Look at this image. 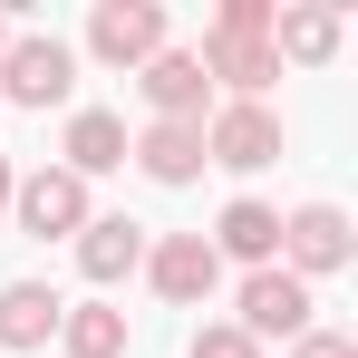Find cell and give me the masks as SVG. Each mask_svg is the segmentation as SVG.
I'll return each mask as SVG.
<instances>
[{"instance_id":"9a60e30c","label":"cell","mask_w":358,"mask_h":358,"mask_svg":"<svg viewBox=\"0 0 358 358\" xmlns=\"http://www.w3.org/2000/svg\"><path fill=\"white\" fill-rule=\"evenodd\" d=\"M59 349L68 358H126V310H107V300L59 310Z\"/></svg>"},{"instance_id":"ba28073f","label":"cell","mask_w":358,"mask_h":358,"mask_svg":"<svg viewBox=\"0 0 358 358\" xmlns=\"http://www.w3.org/2000/svg\"><path fill=\"white\" fill-rule=\"evenodd\" d=\"M145 281L175 300V310H194V300H213L223 262H213V242H203V233H165V242H145Z\"/></svg>"},{"instance_id":"52a82bcc","label":"cell","mask_w":358,"mask_h":358,"mask_svg":"<svg viewBox=\"0 0 358 358\" xmlns=\"http://www.w3.org/2000/svg\"><path fill=\"white\" fill-rule=\"evenodd\" d=\"M203 165H233V175L281 165V117L271 107H223V117L203 126Z\"/></svg>"},{"instance_id":"30bf717a","label":"cell","mask_w":358,"mask_h":358,"mask_svg":"<svg viewBox=\"0 0 358 358\" xmlns=\"http://www.w3.org/2000/svg\"><path fill=\"white\" fill-rule=\"evenodd\" d=\"M145 262V223H126V213H87V233H78V271L107 291V281H126Z\"/></svg>"},{"instance_id":"7c38bea8","label":"cell","mask_w":358,"mask_h":358,"mask_svg":"<svg viewBox=\"0 0 358 358\" xmlns=\"http://www.w3.org/2000/svg\"><path fill=\"white\" fill-rule=\"evenodd\" d=\"M59 310L68 300L49 281H0V349H39V339H59Z\"/></svg>"},{"instance_id":"e0dca14e","label":"cell","mask_w":358,"mask_h":358,"mask_svg":"<svg viewBox=\"0 0 358 358\" xmlns=\"http://www.w3.org/2000/svg\"><path fill=\"white\" fill-rule=\"evenodd\" d=\"M213 39H271V0H223L213 10Z\"/></svg>"},{"instance_id":"44dd1931","label":"cell","mask_w":358,"mask_h":358,"mask_svg":"<svg viewBox=\"0 0 358 358\" xmlns=\"http://www.w3.org/2000/svg\"><path fill=\"white\" fill-rule=\"evenodd\" d=\"M0 49H10V20H0Z\"/></svg>"},{"instance_id":"ffe728a7","label":"cell","mask_w":358,"mask_h":358,"mask_svg":"<svg viewBox=\"0 0 358 358\" xmlns=\"http://www.w3.org/2000/svg\"><path fill=\"white\" fill-rule=\"evenodd\" d=\"M10 184H20V175H10V155H0V203H10Z\"/></svg>"},{"instance_id":"4fadbf2b","label":"cell","mask_w":358,"mask_h":358,"mask_svg":"<svg viewBox=\"0 0 358 358\" xmlns=\"http://www.w3.org/2000/svg\"><path fill=\"white\" fill-rule=\"evenodd\" d=\"M126 165V117H107V107H78L68 117V175H117Z\"/></svg>"},{"instance_id":"277c9868","label":"cell","mask_w":358,"mask_h":358,"mask_svg":"<svg viewBox=\"0 0 358 358\" xmlns=\"http://www.w3.org/2000/svg\"><path fill=\"white\" fill-rule=\"evenodd\" d=\"M233 329L252 339V349H262V339H300V329H310V281H291L281 262L252 271V281H242V320H233Z\"/></svg>"},{"instance_id":"ac0fdd59","label":"cell","mask_w":358,"mask_h":358,"mask_svg":"<svg viewBox=\"0 0 358 358\" xmlns=\"http://www.w3.org/2000/svg\"><path fill=\"white\" fill-rule=\"evenodd\" d=\"M184 358H262V349L242 339L233 320H203V329H194V349H184Z\"/></svg>"},{"instance_id":"9c48e42d","label":"cell","mask_w":358,"mask_h":358,"mask_svg":"<svg viewBox=\"0 0 358 358\" xmlns=\"http://www.w3.org/2000/svg\"><path fill=\"white\" fill-rule=\"evenodd\" d=\"M194 59H203V78H213V87H233V107H262V87L281 78L271 39H213V29H203V49H194Z\"/></svg>"},{"instance_id":"3957f363","label":"cell","mask_w":358,"mask_h":358,"mask_svg":"<svg viewBox=\"0 0 358 358\" xmlns=\"http://www.w3.org/2000/svg\"><path fill=\"white\" fill-rule=\"evenodd\" d=\"M10 213H20V233H39V242L87 233V184L68 175V165H39V175L10 184Z\"/></svg>"},{"instance_id":"5bb4252c","label":"cell","mask_w":358,"mask_h":358,"mask_svg":"<svg viewBox=\"0 0 358 358\" xmlns=\"http://www.w3.org/2000/svg\"><path fill=\"white\" fill-rule=\"evenodd\" d=\"M126 155H136L155 184H194V175H203V126H145Z\"/></svg>"},{"instance_id":"7a4b0ae2","label":"cell","mask_w":358,"mask_h":358,"mask_svg":"<svg viewBox=\"0 0 358 358\" xmlns=\"http://www.w3.org/2000/svg\"><path fill=\"white\" fill-rule=\"evenodd\" d=\"M349 213L339 203H300V213H281V271L291 281H320V271H349Z\"/></svg>"},{"instance_id":"5b68a950","label":"cell","mask_w":358,"mask_h":358,"mask_svg":"<svg viewBox=\"0 0 358 358\" xmlns=\"http://www.w3.org/2000/svg\"><path fill=\"white\" fill-rule=\"evenodd\" d=\"M136 87H145L155 126H203V97H213V78H203L194 49H155V59L136 68Z\"/></svg>"},{"instance_id":"d6986e66","label":"cell","mask_w":358,"mask_h":358,"mask_svg":"<svg viewBox=\"0 0 358 358\" xmlns=\"http://www.w3.org/2000/svg\"><path fill=\"white\" fill-rule=\"evenodd\" d=\"M291 349H300V358H358V339H339V329H300Z\"/></svg>"},{"instance_id":"6da1fadb","label":"cell","mask_w":358,"mask_h":358,"mask_svg":"<svg viewBox=\"0 0 358 358\" xmlns=\"http://www.w3.org/2000/svg\"><path fill=\"white\" fill-rule=\"evenodd\" d=\"M68 87H78V59H68V39L10 29V49H0V97H10V107H68Z\"/></svg>"},{"instance_id":"8fae6325","label":"cell","mask_w":358,"mask_h":358,"mask_svg":"<svg viewBox=\"0 0 358 358\" xmlns=\"http://www.w3.org/2000/svg\"><path fill=\"white\" fill-rule=\"evenodd\" d=\"M213 262H223V252H233V262H252V271H271V262H281V213H271V203H223V223H213Z\"/></svg>"},{"instance_id":"8992f818","label":"cell","mask_w":358,"mask_h":358,"mask_svg":"<svg viewBox=\"0 0 358 358\" xmlns=\"http://www.w3.org/2000/svg\"><path fill=\"white\" fill-rule=\"evenodd\" d=\"M87 49H97L107 68H145L155 49H165V10H155V0H97Z\"/></svg>"},{"instance_id":"2e32d148","label":"cell","mask_w":358,"mask_h":358,"mask_svg":"<svg viewBox=\"0 0 358 358\" xmlns=\"http://www.w3.org/2000/svg\"><path fill=\"white\" fill-rule=\"evenodd\" d=\"M329 49H339V10H271V59L320 68Z\"/></svg>"}]
</instances>
